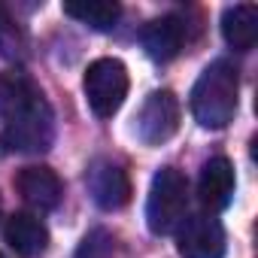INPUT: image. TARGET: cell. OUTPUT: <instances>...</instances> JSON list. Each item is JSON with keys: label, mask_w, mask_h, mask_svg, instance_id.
I'll use <instances>...</instances> for the list:
<instances>
[{"label": "cell", "mask_w": 258, "mask_h": 258, "mask_svg": "<svg viewBox=\"0 0 258 258\" xmlns=\"http://www.w3.org/2000/svg\"><path fill=\"white\" fill-rule=\"evenodd\" d=\"M179 118H182V109H179L176 94L167 91V88H158V91H152L143 100V106L137 112V127L134 131H137L140 143L161 146L179 131Z\"/></svg>", "instance_id": "5b68a950"}, {"label": "cell", "mask_w": 258, "mask_h": 258, "mask_svg": "<svg viewBox=\"0 0 258 258\" xmlns=\"http://www.w3.org/2000/svg\"><path fill=\"white\" fill-rule=\"evenodd\" d=\"M240 103V73L228 58H216L204 67L191 88V115L201 127L222 131L237 115Z\"/></svg>", "instance_id": "7a4b0ae2"}, {"label": "cell", "mask_w": 258, "mask_h": 258, "mask_svg": "<svg viewBox=\"0 0 258 258\" xmlns=\"http://www.w3.org/2000/svg\"><path fill=\"white\" fill-rule=\"evenodd\" d=\"M0 216H4V201H0Z\"/></svg>", "instance_id": "2e32d148"}, {"label": "cell", "mask_w": 258, "mask_h": 258, "mask_svg": "<svg viewBox=\"0 0 258 258\" xmlns=\"http://www.w3.org/2000/svg\"><path fill=\"white\" fill-rule=\"evenodd\" d=\"M4 237L10 249L22 258H40L49 249V228L37 213H16L7 219Z\"/></svg>", "instance_id": "8fae6325"}, {"label": "cell", "mask_w": 258, "mask_h": 258, "mask_svg": "<svg viewBox=\"0 0 258 258\" xmlns=\"http://www.w3.org/2000/svg\"><path fill=\"white\" fill-rule=\"evenodd\" d=\"M55 143V112L25 70L0 73V146L40 155Z\"/></svg>", "instance_id": "6da1fadb"}, {"label": "cell", "mask_w": 258, "mask_h": 258, "mask_svg": "<svg viewBox=\"0 0 258 258\" xmlns=\"http://www.w3.org/2000/svg\"><path fill=\"white\" fill-rule=\"evenodd\" d=\"M127 67L118 58H97L85 70V100L97 118H112L127 97Z\"/></svg>", "instance_id": "277c9868"}, {"label": "cell", "mask_w": 258, "mask_h": 258, "mask_svg": "<svg viewBox=\"0 0 258 258\" xmlns=\"http://www.w3.org/2000/svg\"><path fill=\"white\" fill-rule=\"evenodd\" d=\"M64 16L76 19L79 25H85L91 31L106 34L121 19V7L115 0H82V4H64Z\"/></svg>", "instance_id": "4fadbf2b"}, {"label": "cell", "mask_w": 258, "mask_h": 258, "mask_svg": "<svg viewBox=\"0 0 258 258\" xmlns=\"http://www.w3.org/2000/svg\"><path fill=\"white\" fill-rule=\"evenodd\" d=\"M112 255H115V237L106 228H91L73 252V258H112Z\"/></svg>", "instance_id": "9a60e30c"}, {"label": "cell", "mask_w": 258, "mask_h": 258, "mask_svg": "<svg viewBox=\"0 0 258 258\" xmlns=\"http://www.w3.org/2000/svg\"><path fill=\"white\" fill-rule=\"evenodd\" d=\"M222 37L234 52H249L258 40V7L237 4L222 13Z\"/></svg>", "instance_id": "7c38bea8"}, {"label": "cell", "mask_w": 258, "mask_h": 258, "mask_svg": "<svg viewBox=\"0 0 258 258\" xmlns=\"http://www.w3.org/2000/svg\"><path fill=\"white\" fill-rule=\"evenodd\" d=\"M234 191H237L234 164H231L225 155L210 158V161L201 167V176H198V201H201L210 213H222V210L234 201Z\"/></svg>", "instance_id": "9c48e42d"}, {"label": "cell", "mask_w": 258, "mask_h": 258, "mask_svg": "<svg viewBox=\"0 0 258 258\" xmlns=\"http://www.w3.org/2000/svg\"><path fill=\"white\" fill-rule=\"evenodd\" d=\"M188 216V179L176 167H161L152 176L146 198V225L152 234H173Z\"/></svg>", "instance_id": "3957f363"}, {"label": "cell", "mask_w": 258, "mask_h": 258, "mask_svg": "<svg viewBox=\"0 0 258 258\" xmlns=\"http://www.w3.org/2000/svg\"><path fill=\"white\" fill-rule=\"evenodd\" d=\"M85 185H88L91 201L106 213L121 210L131 201V176H127V170L112 158H94L88 164Z\"/></svg>", "instance_id": "52a82bcc"}, {"label": "cell", "mask_w": 258, "mask_h": 258, "mask_svg": "<svg viewBox=\"0 0 258 258\" xmlns=\"http://www.w3.org/2000/svg\"><path fill=\"white\" fill-rule=\"evenodd\" d=\"M0 55L16 64L25 61V55H28V37L4 4H0Z\"/></svg>", "instance_id": "5bb4252c"}, {"label": "cell", "mask_w": 258, "mask_h": 258, "mask_svg": "<svg viewBox=\"0 0 258 258\" xmlns=\"http://www.w3.org/2000/svg\"><path fill=\"white\" fill-rule=\"evenodd\" d=\"M0 258H4V255H0Z\"/></svg>", "instance_id": "e0dca14e"}, {"label": "cell", "mask_w": 258, "mask_h": 258, "mask_svg": "<svg viewBox=\"0 0 258 258\" xmlns=\"http://www.w3.org/2000/svg\"><path fill=\"white\" fill-rule=\"evenodd\" d=\"M16 188H19L22 201L28 207H34L37 213H52L61 204V198H64L61 176L52 167H43V164L22 167L19 176H16Z\"/></svg>", "instance_id": "ba28073f"}, {"label": "cell", "mask_w": 258, "mask_h": 258, "mask_svg": "<svg viewBox=\"0 0 258 258\" xmlns=\"http://www.w3.org/2000/svg\"><path fill=\"white\" fill-rule=\"evenodd\" d=\"M185 31H188V25L179 16H161V19H152V22L143 25L140 43H143V49H146V55L152 61L167 64V61H173L182 52Z\"/></svg>", "instance_id": "30bf717a"}, {"label": "cell", "mask_w": 258, "mask_h": 258, "mask_svg": "<svg viewBox=\"0 0 258 258\" xmlns=\"http://www.w3.org/2000/svg\"><path fill=\"white\" fill-rule=\"evenodd\" d=\"M228 237L222 222L213 213L185 216L176 228V252L179 258H225Z\"/></svg>", "instance_id": "8992f818"}]
</instances>
